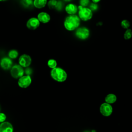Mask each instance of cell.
I'll return each mask as SVG.
<instances>
[{
	"instance_id": "1",
	"label": "cell",
	"mask_w": 132,
	"mask_h": 132,
	"mask_svg": "<svg viewBox=\"0 0 132 132\" xmlns=\"http://www.w3.org/2000/svg\"><path fill=\"white\" fill-rule=\"evenodd\" d=\"M80 23V19L76 14L67 16L64 21V28L68 31H73L77 29Z\"/></svg>"
},
{
	"instance_id": "2",
	"label": "cell",
	"mask_w": 132,
	"mask_h": 132,
	"mask_svg": "<svg viewBox=\"0 0 132 132\" xmlns=\"http://www.w3.org/2000/svg\"><path fill=\"white\" fill-rule=\"evenodd\" d=\"M51 76L53 79L58 82H63L67 78L66 72L62 69L56 67L51 71Z\"/></svg>"
},
{
	"instance_id": "3",
	"label": "cell",
	"mask_w": 132,
	"mask_h": 132,
	"mask_svg": "<svg viewBox=\"0 0 132 132\" xmlns=\"http://www.w3.org/2000/svg\"><path fill=\"white\" fill-rule=\"evenodd\" d=\"M93 12L89 8L83 7L78 10V16L80 20L84 21H87L92 19Z\"/></svg>"
},
{
	"instance_id": "4",
	"label": "cell",
	"mask_w": 132,
	"mask_h": 132,
	"mask_svg": "<svg viewBox=\"0 0 132 132\" xmlns=\"http://www.w3.org/2000/svg\"><path fill=\"white\" fill-rule=\"evenodd\" d=\"M11 76L15 79H19L24 74V70L20 64H15L10 69Z\"/></svg>"
},
{
	"instance_id": "5",
	"label": "cell",
	"mask_w": 132,
	"mask_h": 132,
	"mask_svg": "<svg viewBox=\"0 0 132 132\" xmlns=\"http://www.w3.org/2000/svg\"><path fill=\"white\" fill-rule=\"evenodd\" d=\"M76 37L80 40H86L90 36V30L86 27H78L75 31Z\"/></svg>"
},
{
	"instance_id": "6",
	"label": "cell",
	"mask_w": 132,
	"mask_h": 132,
	"mask_svg": "<svg viewBox=\"0 0 132 132\" xmlns=\"http://www.w3.org/2000/svg\"><path fill=\"white\" fill-rule=\"evenodd\" d=\"M32 81L30 75H23L19 78L18 84L19 86L22 88H26L29 87Z\"/></svg>"
},
{
	"instance_id": "7",
	"label": "cell",
	"mask_w": 132,
	"mask_h": 132,
	"mask_svg": "<svg viewBox=\"0 0 132 132\" xmlns=\"http://www.w3.org/2000/svg\"><path fill=\"white\" fill-rule=\"evenodd\" d=\"M31 63V58L30 56L27 54H23L19 58V64L23 68L28 67Z\"/></svg>"
},
{
	"instance_id": "8",
	"label": "cell",
	"mask_w": 132,
	"mask_h": 132,
	"mask_svg": "<svg viewBox=\"0 0 132 132\" xmlns=\"http://www.w3.org/2000/svg\"><path fill=\"white\" fill-rule=\"evenodd\" d=\"M100 112L104 116L108 117L111 114L112 112V107L110 104L104 103L101 104L100 107Z\"/></svg>"
},
{
	"instance_id": "9",
	"label": "cell",
	"mask_w": 132,
	"mask_h": 132,
	"mask_svg": "<svg viewBox=\"0 0 132 132\" xmlns=\"http://www.w3.org/2000/svg\"><path fill=\"white\" fill-rule=\"evenodd\" d=\"M40 22L37 18H30L26 23L27 27L30 30H35L40 26Z\"/></svg>"
},
{
	"instance_id": "10",
	"label": "cell",
	"mask_w": 132,
	"mask_h": 132,
	"mask_svg": "<svg viewBox=\"0 0 132 132\" xmlns=\"http://www.w3.org/2000/svg\"><path fill=\"white\" fill-rule=\"evenodd\" d=\"M12 61L9 57H3L0 62V65L1 68L5 70H8L12 67Z\"/></svg>"
},
{
	"instance_id": "11",
	"label": "cell",
	"mask_w": 132,
	"mask_h": 132,
	"mask_svg": "<svg viewBox=\"0 0 132 132\" xmlns=\"http://www.w3.org/2000/svg\"><path fill=\"white\" fill-rule=\"evenodd\" d=\"M13 127L9 122H4L0 124V132H13Z\"/></svg>"
},
{
	"instance_id": "12",
	"label": "cell",
	"mask_w": 132,
	"mask_h": 132,
	"mask_svg": "<svg viewBox=\"0 0 132 132\" xmlns=\"http://www.w3.org/2000/svg\"><path fill=\"white\" fill-rule=\"evenodd\" d=\"M37 18L40 22L44 24L49 22L51 20V16L50 14L45 12H40L37 15Z\"/></svg>"
},
{
	"instance_id": "13",
	"label": "cell",
	"mask_w": 132,
	"mask_h": 132,
	"mask_svg": "<svg viewBox=\"0 0 132 132\" xmlns=\"http://www.w3.org/2000/svg\"><path fill=\"white\" fill-rule=\"evenodd\" d=\"M65 11L69 15L75 14L78 11L77 6L74 4H68L65 7Z\"/></svg>"
},
{
	"instance_id": "14",
	"label": "cell",
	"mask_w": 132,
	"mask_h": 132,
	"mask_svg": "<svg viewBox=\"0 0 132 132\" xmlns=\"http://www.w3.org/2000/svg\"><path fill=\"white\" fill-rule=\"evenodd\" d=\"M47 0H34V6L38 9H41L44 7L47 4Z\"/></svg>"
},
{
	"instance_id": "15",
	"label": "cell",
	"mask_w": 132,
	"mask_h": 132,
	"mask_svg": "<svg viewBox=\"0 0 132 132\" xmlns=\"http://www.w3.org/2000/svg\"><path fill=\"white\" fill-rule=\"evenodd\" d=\"M117 100V96L114 94H108L105 98V101L106 103H107L108 104H112L116 102Z\"/></svg>"
},
{
	"instance_id": "16",
	"label": "cell",
	"mask_w": 132,
	"mask_h": 132,
	"mask_svg": "<svg viewBox=\"0 0 132 132\" xmlns=\"http://www.w3.org/2000/svg\"><path fill=\"white\" fill-rule=\"evenodd\" d=\"M8 57H9L10 59H14L18 57L19 55V53L16 50H11L8 52Z\"/></svg>"
},
{
	"instance_id": "17",
	"label": "cell",
	"mask_w": 132,
	"mask_h": 132,
	"mask_svg": "<svg viewBox=\"0 0 132 132\" xmlns=\"http://www.w3.org/2000/svg\"><path fill=\"white\" fill-rule=\"evenodd\" d=\"M47 65L50 68L52 69L57 67V61L53 59H49L47 61Z\"/></svg>"
},
{
	"instance_id": "18",
	"label": "cell",
	"mask_w": 132,
	"mask_h": 132,
	"mask_svg": "<svg viewBox=\"0 0 132 132\" xmlns=\"http://www.w3.org/2000/svg\"><path fill=\"white\" fill-rule=\"evenodd\" d=\"M57 4V0H50L47 2V6L50 9H53L56 8Z\"/></svg>"
},
{
	"instance_id": "19",
	"label": "cell",
	"mask_w": 132,
	"mask_h": 132,
	"mask_svg": "<svg viewBox=\"0 0 132 132\" xmlns=\"http://www.w3.org/2000/svg\"><path fill=\"white\" fill-rule=\"evenodd\" d=\"M131 37H132V30L129 28L127 29L124 34V39L125 40H128L130 39Z\"/></svg>"
},
{
	"instance_id": "20",
	"label": "cell",
	"mask_w": 132,
	"mask_h": 132,
	"mask_svg": "<svg viewBox=\"0 0 132 132\" xmlns=\"http://www.w3.org/2000/svg\"><path fill=\"white\" fill-rule=\"evenodd\" d=\"M121 25L122 28L124 29H128L130 26V23L129 21L127 20H123L121 22Z\"/></svg>"
},
{
	"instance_id": "21",
	"label": "cell",
	"mask_w": 132,
	"mask_h": 132,
	"mask_svg": "<svg viewBox=\"0 0 132 132\" xmlns=\"http://www.w3.org/2000/svg\"><path fill=\"white\" fill-rule=\"evenodd\" d=\"M89 8L91 10V11L92 12L93 11H95L98 9V6L96 3H92L89 5Z\"/></svg>"
},
{
	"instance_id": "22",
	"label": "cell",
	"mask_w": 132,
	"mask_h": 132,
	"mask_svg": "<svg viewBox=\"0 0 132 132\" xmlns=\"http://www.w3.org/2000/svg\"><path fill=\"white\" fill-rule=\"evenodd\" d=\"M22 3L24 6L26 7L29 6L33 4L32 0H22Z\"/></svg>"
},
{
	"instance_id": "23",
	"label": "cell",
	"mask_w": 132,
	"mask_h": 132,
	"mask_svg": "<svg viewBox=\"0 0 132 132\" xmlns=\"http://www.w3.org/2000/svg\"><path fill=\"white\" fill-rule=\"evenodd\" d=\"M90 3V0H79V4L84 7H86Z\"/></svg>"
},
{
	"instance_id": "24",
	"label": "cell",
	"mask_w": 132,
	"mask_h": 132,
	"mask_svg": "<svg viewBox=\"0 0 132 132\" xmlns=\"http://www.w3.org/2000/svg\"><path fill=\"white\" fill-rule=\"evenodd\" d=\"M63 8V4L61 1H57V5L56 6V9L58 10V11H60Z\"/></svg>"
},
{
	"instance_id": "25",
	"label": "cell",
	"mask_w": 132,
	"mask_h": 132,
	"mask_svg": "<svg viewBox=\"0 0 132 132\" xmlns=\"http://www.w3.org/2000/svg\"><path fill=\"white\" fill-rule=\"evenodd\" d=\"M6 120V116L4 113L0 112V123L4 122Z\"/></svg>"
},
{
	"instance_id": "26",
	"label": "cell",
	"mask_w": 132,
	"mask_h": 132,
	"mask_svg": "<svg viewBox=\"0 0 132 132\" xmlns=\"http://www.w3.org/2000/svg\"><path fill=\"white\" fill-rule=\"evenodd\" d=\"M92 2L94 3H98V2H100L101 1V0H92Z\"/></svg>"
},
{
	"instance_id": "27",
	"label": "cell",
	"mask_w": 132,
	"mask_h": 132,
	"mask_svg": "<svg viewBox=\"0 0 132 132\" xmlns=\"http://www.w3.org/2000/svg\"><path fill=\"white\" fill-rule=\"evenodd\" d=\"M83 7H84L83 6H82L81 5H79L78 6H77V8H78V10L81 9Z\"/></svg>"
},
{
	"instance_id": "28",
	"label": "cell",
	"mask_w": 132,
	"mask_h": 132,
	"mask_svg": "<svg viewBox=\"0 0 132 132\" xmlns=\"http://www.w3.org/2000/svg\"><path fill=\"white\" fill-rule=\"evenodd\" d=\"M65 2H70L71 1H72V0H64Z\"/></svg>"
},
{
	"instance_id": "29",
	"label": "cell",
	"mask_w": 132,
	"mask_h": 132,
	"mask_svg": "<svg viewBox=\"0 0 132 132\" xmlns=\"http://www.w3.org/2000/svg\"><path fill=\"white\" fill-rule=\"evenodd\" d=\"M6 0H0V2H4V1H6Z\"/></svg>"
},
{
	"instance_id": "30",
	"label": "cell",
	"mask_w": 132,
	"mask_h": 132,
	"mask_svg": "<svg viewBox=\"0 0 132 132\" xmlns=\"http://www.w3.org/2000/svg\"><path fill=\"white\" fill-rule=\"evenodd\" d=\"M85 132H90V131H85Z\"/></svg>"
}]
</instances>
